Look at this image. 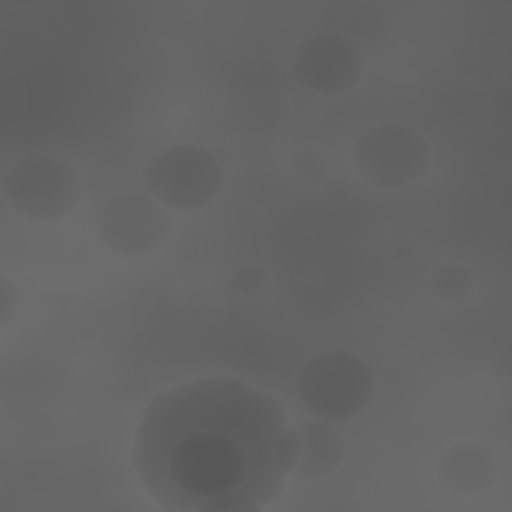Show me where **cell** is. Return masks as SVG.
I'll use <instances>...</instances> for the list:
<instances>
[{
	"mask_svg": "<svg viewBox=\"0 0 512 512\" xmlns=\"http://www.w3.org/2000/svg\"><path fill=\"white\" fill-rule=\"evenodd\" d=\"M282 402L238 378L184 382L154 396L142 412L132 466L144 490L168 512H208L222 496L274 502L286 482L278 438Z\"/></svg>",
	"mask_w": 512,
	"mask_h": 512,
	"instance_id": "cell-1",
	"label": "cell"
},
{
	"mask_svg": "<svg viewBox=\"0 0 512 512\" xmlns=\"http://www.w3.org/2000/svg\"><path fill=\"white\" fill-rule=\"evenodd\" d=\"M294 388L314 416L336 422L360 414L370 404L376 380L372 368L356 354L328 350L298 368Z\"/></svg>",
	"mask_w": 512,
	"mask_h": 512,
	"instance_id": "cell-2",
	"label": "cell"
},
{
	"mask_svg": "<svg viewBox=\"0 0 512 512\" xmlns=\"http://www.w3.org/2000/svg\"><path fill=\"white\" fill-rule=\"evenodd\" d=\"M144 184L160 204L184 212L210 204L222 190L224 172L210 150L174 144L150 158Z\"/></svg>",
	"mask_w": 512,
	"mask_h": 512,
	"instance_id": "cell-3",
	"label": "cell"
},
{
	"mask_svg": "<svg viewBox=\"0 0 512 512\" xmlns=\"http://www.w3.org/2000/svg\"><path fill=\"white\" fill-rule=\"evenodd\" d=\"M4 200L22 218L54 222L68 216L82 194L78 172L54 156H30L4 176Z\"/></svg>",
	"mask_w": 512,
	"mask_h": 512,
	"instance_id": "cell-4",
	"label": "cell"
},
{
	"mask_svg": "<svg viewBox=\"0 0 512 512\" xmlns=\"http://www.w3.org/2000/svg\"><path fill=\"white\" fill-rule=\"evenodd\" d=\"M352 160L358 174L382 190H400L420 180L430 164V146L416 130L386 122L356 140Z\"/></svg>",
	"mask_w": 512,
	"mask_h": 512,
	"instance_id": "cell-5",
	"label": "cell"
},
{
	"mask_svg": "<svg viewBox=\"0 0 512 512\" xmlns=\"http://www.w3.org/2000/svg\"><path fill=\"white\" fill-rule=\"evenodd\" d=\"M172 230L170 214L154 196L122 192L98 216V238L120 256H146L164 246Z\"/></svg>",
	"mask_w": 512,
	"mask_h": 512,
	"instance_id": "cell-6",
	"label": "cell"
},
{
	"mask_svg": "<svg viewBox=\"0 0 512 512\" xmlns=\"http://www.w3.org/2000/svg\"><path fill=\"white\" fill-rule=\"evenodd\" d=\"M364 56L356 42L336 32H320L306 38L294 58L296 80L318 94L334 96L350 90L362 76Z\"/></svg>",
	"mask_w": 512,
	"mask_h": 512,
	"instance_id": "cell-7",
	"label": "cell"
},
{
	"mask_svg": "<svg viewBox=\"0 0 512 512\" xmlns=\"http://www.w3.org/2000/svg\"><path fill=\"white\" fill-rule=\"evenodd\" d=\"M438 482L460 496H472L486 490L496 476L492 452L474 442H462L446 448L436 462Z\"/></svg>",
	"mask_w": 512,
	"mask_h": 512,
	"instance_id": "cell-8",
	"label": "cell"
},
{
	"mask_svg": "<svg viewBox=\"0 0 512 512\" xmlns=\"http://www.w3.org/2000/svg\"><path fill=\"white\" fill-rule=\"evenodd\" d=\"M294 428L298 434L294 474L304 480H322L334 474L346 454V446L338 430L322 418L300 420Z\"/></svg>",
	"mask_w": 512,
	"mask_h": 512,
	"instance_id": "cell-9",
	"label": "cell"
},
{
	"mask_svg": "<svg viewBox=\"0 0 512 512\" xmlns=\"http://www.w3.org/2000/svg\"><path fill=\"white\" fill-rule=\"evenodd\" d=\"M428 282H430V290L436 298H440L444 302H454L470 292L472 274L464 264L444 262L432 270Z\"/></svg>",
	"mask_w": 512,
	"mask_h": 512,
	"instance_id": "cell-10",
	"label": "cell"
},
{
	"mask_svg": "<svg viewBox=\"0 0 512 512\" xmlns=\"http://www.w3.org/2000/svg\"><path fill=\"white\" fill-rule=\"evenodd\" d=\"M290 170L298 180H306V182H322L328 174V164L326 160L314 152V150H300L292 156L290 162Z\"/></svg>",
	"mask_w": 512,
	"mask_h": 512,
	"instance_id": "cell-11",
	"label": "cell"
},
{
	"mask_svg": "<svg viewBox=\"0 0 512 512\" xmlns=\"http://www.w3.org/2000/svg\"><path fill=\"white\" fill-rule=\"evenodd\" d=\"M230 286H232V290H236L240 294L254 292L262 286V270H256V268L236 270L230 280Z\"/></svg>",
	"mask_w": 512,
	"mask_h": 512,
	"instance_id": "cell-12",
	"label": "cell"
},
{
	"mask_svg": "<svg viewBox=\"0 0 512 512\" xmlns=\"http://www.w3.org/2000/svg\"><path fill=\"white\" fill-rule=\"evenodd\" d=\"M16 312V290L6 276L0 278V320L2 328L12 320Z\"/></svg>",
	"mask_w": 512,
	"mask_h": 512,
	"instance_id": "cell-13",
	"label": "cell"
}]
</instances>
